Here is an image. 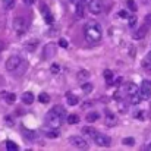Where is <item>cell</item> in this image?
Instances as JSON below:
<instances>
[{"label": "cell", "mask_w": 151, "mask_h": 151, "mask_svg": "<svg viewBox=\"0 0 151 151\" xmlns=\"http://www.w3.org/2000/svg\"><path fill=\"white\" fill-rule=\"evenodd\" d=\"M85 40L90 43V44H96L101 40V35H103V31H101V27L99 22L96 21H90L87 25H85Z\"/></svg>", "instance_id": "cell-1"}, {"label": "cell", "mask_w": 151, "mask_h": 151, "mask_svg": "<svg viewBox=\"0 0 151 151\" xmlns=\"http://www.w3.org/2000/svg\"><path fill=\"white\" fill-rule=\"evenodd\" d=\"M62 116H59L56 111H49L47 114H46V122H47V125L50 126L51 129H57L60 125H62Z\"/></svg>", "instance_id": "cell-2"}, {"label": "cell", "mask_w": 151, "mask_h": 151, "mask_svg": "<svg viewBox=\"0 0 151 151\" xmlns=\"http://www.w3.org/2000/svg\"><path fill=\"white\" fill-rule=\"evenodd\" d=\"M21 65H22V59L19 56H12V57H9L6 60V69L9 72H15Z\"/></svg>", "instance_id": "cell-3"}, {"label": "cell", "mask_w": 151, "mask_h": 151, "mask_svg": "<svg viewBox=\"0 0 151 151\" xmlns=\"http://www.w3.org/2000/svg\"><path fill=\"white\" fill-rule=\"evenodd\" d=\"M103 9H104L103 0H91V1L88 3V10H90L93 15H99V13H101Z\"/></svg>", "instance_id": "cell-4"}, {"label": "cell", "mask_w": 151, "mask_h": 151, "mask_svg": "<svg viewBox=\"0 0 151 151\" xmlns=\"http://www.w3.org/2000/svg\"><path fill=\"white\" fill-rule=\"evenodd\" d=\"M94 142L97 144V145H100V147H110V144H111V139H110V137H107V135H104V134H96L94 137Z\"/></svg>", "instance_id": "cell-5"}, {"label": "cell", "mask_w": 151, "mask_h": 151, "mask_svg": "<svg viewBox=\"0 0 151 151\" xmlns=\"http://www.w3.org/2000/svg\"><path fill=\"white\" fill-rule=\"evenodd\" d=\"M13 28H15V31L18 34H24L27 31V22H25V19L21 18V16L15 18L13 19Z\"/></svg>", "instance_id": "cell-6"}, {"label": "cell", "mask_w": 151, "mask_h": 151, "mask_svg": "<svg viewBox=\"0 0 151 151\" xmlns=\"http://www.w3.org/2000/svg\"><path fill=\"white\" fill-rule=\"evenodd\" d=\"M69 142H70L72 145H75L76 148H79V150H87V148H88L87 141H85L84 138H81V137H70V138H69Z\"/></svg>", "instance_id": "cell-7"}, {"label": "cell", "mask_w": 151, "mask_h": 151, "mask_svg": "<svg viewBox=\"0 0 151 151\" xmlns=\"http://www.w3.org/2000/svg\"><path fill=\"white\" fill-rule=\"evenodd\" d=\"M54 54H56V44L49 43V44L44 47V50H43V59H50Z\"/></svg>", "instance_id": "cell-8"}, {"label": "cell", "mask_w": 151, "mask_h": 151, "mask_svg": "<svg viewBox=\"0 0 151 151\" xmlns=\"http://www.w3.org/2000/svg\"><path fill=\"white\" fill-rule=\"evenodd\" d=\"M85 0H81L79 3H76L75 4V15H76V18H82L84 16V12H85Z\"/></svg>", "instance_id": "cell-9"}, {"label": "cell", "mask_w": 151, "mask_h": 151, "mask_svg": "<svg viewBox=\"0 0 151 151\" xmlns=\"http://www.w3.org/2000/svg\"><path fill=\"white\" fill-rule=\"evenodd\" d=\"M147 31H148V27H147V25L138 28V29L134 32V40H142V38L147 35Z\"/></svg>", "instance_id": "cell-10"}, {"label": "cell", "mask_w": 151, "mask_h": 151, "mask_svg": "<svg viewBox=\"0 0 151 151\" xmlns=\"http://www.w3.org/2000/svg\"><path fill=\"white\" fill-rule=\"evenodd\" d=\"M34 94L32 93H29V91H27V93H24L22 94V101L25 103V104H32L34 103Z\"/></svg>", "instance_id": "cell-11"}, {"label": "cell", "mask_w": 151, "mask_h": 151, "mask_svg": "<svg viewBox=\"0 0 151 151\" xmlns=\"http://www.w3.org/2000/svg\"><path fill=\"white\" fill-rule=\"evenodd\" d=\"M90 78V72L88 70H79L78 73H76V79L79 81V82H84V81H87Z\"/></svg>", "instance_id": "cell-12"}, {"label": "cell", "mask_w": 151, "mask_h": 151, "mask_svg": "<svg viewBox=\"0 0 151 151\" xmlns=\"http://www.w3.org/2000/svg\"><path fill=\"white\" fill-rule=\"evenodd\" d=\"M37 46H38V40H29L25 43V49L28 51H34L37 49Z\"/></svg>", "instance_id": "cell-13"}, {"label": "cell", "mask_w": 151, "mask_h": 151, "mask_svg": "<svg viewBox=\"0 0 151 151\" xmlns=\"http://www.w3.org/2000/svg\"><path fill=\"white\" fill-rule=\"evenodd\" d=\"M139 96H141L142 100H150L151 99V88H142V87H141Z\"/></svg>", "instance_id": "cell-14"}, {"label": "cell", "mask_w": 151, "mask_h": 151, "mask_svg": "<svg viewBox=\"0 0 151 151\" xmlns=\"http://www.w3.org/2000/svg\"><path fill=\"white\" fill-rule=\"evenodd\" d=\"M24 137L27 139H31V141H35L37 139V134L34 131H31V129H24Z\"/></svg>", "instance_id": "cell-15"}, {"label": "cell", "mask_w": 151, "mask_h": 151, "mask_svg": "<svg viewBox=\"0 0 151 151\" xmlns=\"http://www.w3.org/2000/svg\"><path fill=\"white\" fill-rule=\"evenodd\" d=\"M141 96L138 94V93H135V94H132V96H129V103L131 104H134V106H137V104H139L141 103Z\"/></svg>", "instance_id": "cell-16"}, {"label": "cell", "mask_w": 151, "mask_h": 151, "mask_svg": "<svg viewBox=\"0 0 151 151\" xmlns=\"http://www.w3.org/2000/svg\"><path fill=\"white\" fill-rule=\"evenodd\" d=\"M99 119H100V113H97V111H90L87 114V122H96Z\"/></svg>", "instance_id": "cell-17"}, {"label": "cell", "mask_w": 151, "mask_h": 151, "mask_svg": "<svg viewBox=\"0 0 151 151\" xmlns=\"http://www.w3.org/2000/svg\"><path fill=\"white\" fill-rule=\"evenodd\" d=\"M41 9H43V12H44V21H46L47 24H53V21H54L53 15H51L50 12H47V10H46V7H44V6H41Z\"/></svg>", "instance_id": "cell-18"}, {"label": "cell", "mask_w": 151, "mask_h": 151, "mask_svg": "<svg viewBox=\"0 0 151 151\" xmlns=\"http://www.w3.org/2000/svg\"><path fill=\"white\" fill-rule=\"evenodd\" d=\"M81 90H82L84 94H90V93L93 91V84H90V82H82Z\"/></svg>", "instance_id": "cell-19"}, {"label": "cell", "mask_w": 151, "mask_h": 151, "mask_svg": "<svg viewBox=\"0 0 151 151\" xmlns=\"http://www.w3.org/2000/svg\"><path fill=\"white\" fill-rule=\"evenodd\" d=\"M79 122V116L78 114H69L68 116V123L69 125H76Z\"/></svg>", "instance_id": "cell-20"}, {"label": "cell", "mask_w": 151, "mask_h": 151, "mask_svg": "<svg viewBox=\"0 0 151 151\" xmlns=\"http://www.w3.org/2000/svg\"><path fill=\"white\" fill-rule=\"evenodd\" d=\"M103 75H104V79H106L109 84H111V81H113V72H111L110 69H106Z\"/></svg>", "instance_id": "cell-21"}, {"label": "cell", "mask_w": 151, "mask_h": 151, "mask_svg": "<svg viewBox=\"0 0 151 151\" xmlns=\"http://www.w3.org/2000/svg\"><path fill=\"white\" fill-rule=\"evenodd\" d=\"M126 93H128L129 96H132V94L138 93V87H137L135 84H129V85L126 87Z\"/></svg>", "instance_id": "cell-22"}, {"label": "cell", "mask_w": 151, "mask_h": 151, "mask_svg": "<svg viewBox=\"0 0 151 151\" xmlns=\"http://www.w3.org/2000/svg\"><path fill=\"white\" fill-rule=\"evenodd\" d=\"M53 111H56L59 116H62V117H65V114H66V110H65V107H62V106H54L53 107Z\"/></svg>", "instance_id": "cell-23"}, {"label": "cell", "mask_w": 151, "mask_h": 151, "mask_svg": "<svg viewBox=\"0 0 151 151\" xmlns=\"http://www.w3.org/2000/svg\"><path fill=\"white\" fill-rule=\"evenodd\" d=\"M114 120H116V117H114L110 111L106 110V123H109V125H114Z\"/></svg>", "instance_id": "cell-24"}, {"label": "cell", "mask_w": 151, "mask_h": 151, "mask_svg": "<svg viewBox=\"0 0 151 151\" xmlns=\"http://www.w3.org/2000/svg\"><path fill=\"white\" fill-rule=\"evenodd\" d=\"M82 134L90 135V137H94V135L97 134V131H96V129H93V128H90V126H85V128H82Z\"/></svg>", "instance_id": "cell-25"}, {"label": "cell", "mask_w": 151, "mask_h": 151, "mask_svg": "<svg viewBox=\"0 0 151 151\" xmlns=\"http://www.w3.org/2000/svg\"><path fill=\"white\" fill-rule=\"evenodd\" d=\"M38 101H40V103H43V104L49 103V101H50V97H49V94H47V93H41V94L38 96Z\"/></svg>", "instance_id": "cell-26"}, {"label": "cell", "mask_w": 151, "mask_h": 151, "mask_svg": "<svg viewBox=\"0 0 151 151\" xmlns=\"http://www.w3.org/2000/svg\"><path fill=\"white\" fill-rule=\"evenodd\" d=\"M78 97L76 96H70V94H68V104L69 106H76L78 104Z\"/></svg>", "instance_id": "cell-27"}, {"label": "cell", "mask_w": 151, "mask_h": 151, "mask_svg": "<svg viewBox=\"0 0 151 151\" xmlns=\"http://www.w3.org/2000/svg\"><path fill=\"white\" fill-rule=\"evenodd\" d=\"M6 150L7 151H16L18 150V145H16L13 141H6Z\"/></svg>", "instance_id": "cell-28"}, {"label": "cell", "mask_w": 151, "mask_h": 151, "mask_svg": "<svg viewBox=\"0 0 151 151\" xmlns=\"http://www.w3.org/2000/svg\"><path fill=\"white\" fill-rule=\"evenodd\" d=\"M123 145H126V147H132L134 144H135V139L132 138V137H128V138H123Z\"/></svg>", "instance_id": "cell-29"}, {"label": "cell", "mask_w": 151, "mask_h": 151, "mask_svg": "<svg viewBox=\"0 0 151 151\" xmlns=\"http://www.w3.org/2000/svg\"><path fill=\"white\" fill-rule=\"evenodd\" d=\"M3 4H4V9L10 10L15 7V0H3Z\"/></svg>", "instance_id": "cell-30"}, {"label": "cell", "mask_w": 151, "mask_h": 151, "mask_svg": "<svg viewBox=\"0 0 151 151\" xmlns=\"http://www.w3.org/2000/svg\"><path fill=\"white\" fill-rule=\"evenodd\" d=\"M126 4H128V9H131L132 12H137V10H138V6H137V3H135L134 0H128Z\"/></svg>", "instance_id": "cell-31"}, {"label": "cell", "mask_w": 151, "mask_h": 151, "mask_svg": "<svg viewBox=\"0 0 151 151\" xmlns=\"http://www.w3.org/2000/svg\"><path fill=\"white\" fill-rule=\"evenodd\" d=\"M50 72L53 73V75H57L59 72H60V66L57 65V63H53L50 66Z\"/></svg>", "instance_id": "cell-32"}, {"label": "cell", "mask_w": 151, "mask_h": 151, "mask_svg": "<svg viewBox=\"0 0 151 151\" xmlns=\"http://www.w3.org/2000/svg\"><path fill=\"white\" fill-rule=\"evenodd\" d=\"M46 137H47V138H57V137H59V132H57L56 129L47 131V132H46Z\"/></svg>", "instance_id": "cell-33"}, {"label": "cell", "mask_w": 151, "mask_h": 151, "mask_svg": "<svg viewBox=\"0 0 151 151\" xmlns=\"http://www.w3.org/2000/svg\"><path fill=\"white\" fill-rule=\"evenodd\" d=\"M15 100H16V96H15V94H7V96H6V103H7V104H13Z\"/></svg>", "instance_id": "cell-34"}, {"label": "cell", "mask_w": 151, "mask_h": 151, "mask_svg": "<svg viewBox=\"0 0 151 151\" xmlns=\"http://www.w3.org/2000/svg\"><path fill=\"white\" fill-rule=\"evenodd\" d=\"M142 68H144L145 70H151V62L148 60V59L142 60Z\"/></svg>", "instance_id": "cell-35"}, {"label": "cell", "mask_w": 151, "mask_h": 151, "mask_svg": "<svg viewBox=\"0 0 151 151\" xmlns=\"http://www.w3.org/2000/svg\"><path fill=\"white\" fill-rule=\"evenodd\" d=\"M137 21H138L137 16H131V18H129V28H134V27L137 25Z\"/></svg>", "instance_id": "cell-36"}, {"label": "cell", "mask_w": 151, "mask_h": 151, "mask_svg": "<svg viewBox=\"0 0 151 151\" xmlns=\"http://www.w3.org/2000/svg\"><path fill=\"white\" fill-rule=\"evenodd\" d=\"M57 44H59L60 47H63V49H66V47H68V41H66V38H60Z\"/></svg>", "instance_id": "cell-37"}, {"label": "cell", "mask_w": 151, "mask_h": 151, "mask_svg": "<svg viewBox=\"0 0 151 151\" xmlns=\"http://www.w3.org/2000/svg\"><path fill=\"white\" fill-rule=\"evenodd\" d=\"M144 25H147L148 28L151 27V13H150V15H147V16H145V19H144Z\"/></svg>", "instance_id": "cell-38"}, {"label": "cell", "mask_w": 151, "mask_h": 151, "mask_svg": "<svg viewBox=\"0 0 151 151\" xmlns=\"http://www.w3.org/2000/svg\"><path fill=\"white\" fill-rule=\"evenodd\" d=\"M141 87H142V88H151V81H148V79H145V81H142V84H141Z\"/></svg>", "instance_id": "cell-39"}, {"label": "cell", "mask_w": 151, "mask_h": 151, "mask_svg": "<svg viewBox=\"0 0 151 151\" xmlns=\"http://www.w3.org/2000/svg\"><path fill=\"white\" fill-rule=\"evenodd\" d=\"M119 16H120V18H123V19H125V18H129V15H128V12H126V10H119Z\"/></svg>", "instance_id": "cell-40"}, {"label": "cell", "mask_w": 151, "mask_h": 151, "mask_svg": "<svg viewBox=\"0 0 151 151\" xmlns=\"http://www.w3.org/2000/svg\"><path fill=\"white\" fill-rule=\"evenodd\" d=\"M113 99H114L116 101H120L122 100V94H120L119 91H116V93H114V96H113Z\"/></svg>", "instance_id": "cell-41"}, {"label": "cell", "mask_w": 151, "mask_h": 151, "mask_svg": "<svg viewBox=\"0 0 151 151\" xmlns=\"http://www.w3.org/2000/svg\"><path fill=\"white\" fill-rule=\"evenodd\" d=\"M22 1H24L27 6H32V4L35 3V0H22Z\"/></svg>", "instance_id": "cell-42"}, {"label": "cell", "mask_w": 151, "mask_h": 151, "mask_svg": "<svg viewBox=\"0 0 151 151\" xmlns=\"http://www.w3.org/2000/svg\"><path fill=\"white\" fill-rule=\"evenodd\" d=\"M4 47H6V44H4V41L3 40H0V53L4 50Z\"/></svg>", "instance_id": "cell-43"}, {"label": "cell", "mask_w": 151, "mask_h": 151, "mask_svg": "<svg viewBox=\"0 0 151 151\" xmlns=\"http://www.w3.org/2000/svg\"><path fill=\"white\" fill-rule=\"evenodd\" d=\"M129 56H131V57L135 56V47H131V49H129Z\"/></svg>", "instance_id": "cell-44"}, {"label": "cell", "mask_w": 151, "mask_h": 151, "mask_svg": "<svg viewBox=\"0 0 151 151\" xmlns=\"http://www.w3.org/2000/svg\"><path fill=\"white\" fill-rule=\"evenodd\" d=\"M120 82H122V78H117V79L114 81V85L117 87V85H120Z\"/></svg>", "instance_id": "cell-45"}, {"label": "cell", "mask_w": 151, "mask_h": 151, "mask_svg": "<svg viewBox=\"0 0 151 151\" xmlns=\"http://www.w3.org/2000/svg\"><path fill=\"white\" fill-rule=\"evenodd\" d=\"M6 96H7L6 93H0V99H1V97H6Z\"/></svg>", "instance_id": "cell-46"}, {"label": "cell", "mask_w": 151, "mask_h": 151, "mask_svg": "<svg viewBox=\"0 0 151 151\" xmlns=\"http://www.w3.org/2000/svg\"><path fill=\"white\" fill-rule=\"evenodd\" d=\"M70 1H72V3H73V4H76V3H79V1H81V0H70Z\"/></svg>", "instance_id": "cell-47"}, {"label": "cell", "mask_w": 151, "mask_h": 151, "mask_svg": "<svg viewBox=\"0 0 151 151\" xmlns=\"http://www.w3.org/2000/svg\"><path fill=\"white\" fill-rule=\"evenodd\" d=\"M147 59H148V60H150V62H151V51H150V53H148V54H147Z\"/></svg>", "instance_id": "cell-48"}]
</instances>
